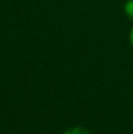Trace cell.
<instances>
[{
  "label": "cell",
  "instance_id": "obj_1",
  "mask_svg": "<svg viewBox=\"0 0 133 134\" xmlns=\"http://www.w3.org/2000/svg\"><path fill=\"white\" fill-rule=\"evenodd\" d=\"M125 13L131 20H133V0H129L125 4Z\"/></svg>",
  "mask_w": 133,
  "mask_h": 134
},
{
  "label": "cell",
  "instance_id": "obj_2",
  "mask_svg": "<svg viewBox=\"0 0 133 134\" xmlns=\"http://www.w3.org/2000/svg\"><path fill=\"white\" fill-rule=\"evenodd\" d=\"M64 134H90L87 132L85 128H81V127H74V128H71V130L66 131Z\"/></svg>",
  "mask_w": 133,
  "mask_h": 134
},
{
  "label": "cell",
  "instance_id": "obj_3",
  "mask_svg": "<svg viewBox=\"0 0 133 134\" xmlns=\"http://www.w3.org/2000/svg\"><path fill=\"white\" fill-rule=\"evenodd\" d=\"M130 41H131V45L133 46V27L131 30V33H130Z\"/></svg>",
  "mask_w": 133,
  "mask_h": 134
}]
</instances>
